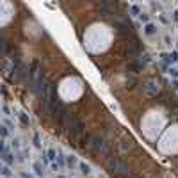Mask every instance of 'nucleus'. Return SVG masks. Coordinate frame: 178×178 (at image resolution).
<instances>
[{"label": "nucleus", "instance_id": "nucleus-1", "mask_svg": "<svg viewBox=\"0 0 178 178\" xmlns=\"http://www.w3.org/2000/svg\"><path fill=\"white\" fill-rule=\"evenodd\" d=\"M59 121H61V123H62V125H64V127L71 132V134H80V132H82V123H80V121H78L73 114L64 112V114H62V118H61Z\"/></svg>", "mask_w": 178, "mask_h": 178}, {"label": "nucleus", "instance_id": "nucleus-2", "mask_svg": "<svg viewBox=\"0 0 178 178\" xmlns=\"http://www.w3.org/2000/svg\"><path fill=\"white\" fill-rule=\"evenodd\" d=\"M89 144H91V148L94 150V152H102V153H107V146H105V143H103V139L102 137H98V136H91L89 137Z\"/></svg>", "mask_w": 178, "mask_h": 178}, {"label": "nucleus", "instance_id": "nucleus-3", "mask_svg": "<svg viewBox=\"0 0 178 178\" xmlns=\"http://www.w3.org/2000/svg\"><path fill=\"white\" fill-rule=\"evenodd\" d=\"M141 50H143L141 43H139V41L134 37V39L128 43V57H130V59H134L136 55H139V53H141Z\"/></svg>", "mask_w": 178, "mask_h": 178}, {"label": "nucleus", "instance_id": "nucleus-4", "mask_svg": "<svg viewBox=\"0 0 178 178\" xmlns=\"http://www.w3.org/2000/svg\"><path fill=\"white\" fill-rule=\"evenodd\" d=\"M116 29L119 34H130L132 32V23L128 20H118L116 21Z\"/></svg>", "mask_w": 178, "mask_h": 178}, {"label": "nucleus", "instance_id": "nucleus-5", "mask_svg": "<svg viewBox=\"0 0 178 178\" xmlns=\"http://www.w3.org/2000/svg\"><path fill=\"white\" fill-rule=\"evenodd\" d=\"M98 7H100L102 12H105V14H112L114 9H116V2H105V0H100V2H98Z\"/></svg>", "mask_w": 178, "mask_h": 178}, {"label": "nucleus", "instance_id": "nucleus-6", "mask_svg": "<svg viewBox=\"0 0 178 178\" xmlns=\"http://www.w3.org/2000/svg\"><path fill=\"white\" fill-rule=\"evenodd\" d=\"M128 70H130V71H134V73H137V71L141 70V66H139V64H136V62H132V64L128 66Z\"/></svg>", "mask_w": 178, "mask_h": 178}, {"label": "nucleus", "instance_id": "nucleus-7", "mask_svg": "<svg viewBox=\"0 0 178 178\" xmlns=\"http://www.w3.org/2000/svg\"><path fill=\"white\" fill-rule=\"evenodd\" d=\"M80 168H82V173H86V175H87V173H89V168H87V166H86V164H82V166H80Z\"/></svg>", "mask_w": 178, "mask_h": 178}]
</instances>
